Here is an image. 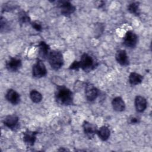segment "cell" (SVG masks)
Returning a JSON list of instances; mask_svg holds the SVG:
<instances>
[{
	"mask_svg": "<svg viewBox=\"0 0 152 152\" xmlns=\"http://www.w3.org/2000/svg\"><path fill=\"white\" fill-rule=\"evenodd\" d=\"M55 98L56 102L61 105L68 106L73 104L72 92L64 86L56 87Z\"/></svg>",
	"mask_w": 152,
	"mask_h": 152,
	"instance_id": "cell-1",
	"label": "cell"
},
{
	"mask_svg": "<svg viewBox=\"0 0 152 152\" xmlns=\"http://www.w3.org/2000/svg\"><path fill=\"white\" fill-rule=\"evenodd\" d=\"M48 59L52 69L58 70L64 64V58L62 53L58 50H52L49 53Z\"/></svg>",
	"mask_w": 152,
	"mask_h": 152,
	"instance_id": "cell-2",
	"label": "cell"
},
{
	"mask_svg": "<svg viewBox=\"0 0 152 152\" xmlns=\"http://www.w3.org/2000/svg\"><path fill=\"white\" fill-rule=\"evenodd\" d=\"M80 68L85 72H90L97 66V62L94 58L87 53H83L80 60Z\"/></svg>",
	"mask_w": 152,
	"mask_h": 152,
	"instance_id": "cell-3",
	"label": "cell"
},
{
	"mask_svg": "<svg viewBox=\"0 0 152 152\" xmlns=\"http://www.w3.org/2000/svg\"><path fill=\"white\" fill-rule=\"evenodd\" d=\"M47 74V69L42 60L39 59L33 65L32 75L35 78H41Z\"/></svg>",
	"mask_w": 152,
	"mask_h": 152,
	"instance_id": "cell-4",
	"label": "cell"
},
{
	"mask_svg": "<svg viewBox=\"0 0 152 152\" xmlns=\"http://www.w3.org/2000/svg\"><path fill=\"white\" fill-rule=\"evenodd\" d=\"M58 8H60L62 15L69 16L75 11V7L68 1H58L56 2Z\"/></svg>",
	"mask_w": 152,
	"mask_h": 152,
	"instance_id": "cell-5",
	"label": "cell"
},
{
	"mask_svg": "<svg viewBox=\"0 0 152 152\" xmlns=\"http://www.w3.org/2000/svg\"><path fill=\"white\" fill-rule=\"evenodd\" d=\"M85 95L88 101L93 102L99 95V90L93 84L87 83L85 86Z\"/></svg>",
	"mask_w": 152,
	"mask_h": 152,
	"instance_id": "cell-6",
	"label": "cell"
},
{
	"mask_svg": "<svg viewBox=\"0 0 152 152\" xmlns=\"http://www.w3.org/2000/svg\"><path fill=\"white\" fill-rule=\"evenodd\" d=\"M138 42V37L137 34L132 31H128L123 39V44L131 48H134L136 46Z\"/></svg>",
	"mask_w": 152,
	"mask_h": 152,
	"instance_id": "cell-7",
	"label": "cell"
},
{
	"mask_svg": "<svg viewBox=\"0 0 152 152\" xmlns=\"http://www.w3.org/2000/svg\"><path fill=\"white\" fill-rule=\"evenodd\" d=\"M3 123L5 126L12 131L17 130L20 126L18 117L15 115L7 116L3 120Z\"/></svg>",
	"mask_w": 152,
	"mask_h": 152,
	"instance_id": "cell-8",
	"label": "cell"
},
{
	"mask_svg": "<svg viewBox=\"0 0 152 152\" xmlns=\"http://www.w3.org/2000/svg\"><path fill=\"white\" fill-rule=\"evenodd\" d=\"M21 60L17 58H10L5 64L6 68L10 72H17L21 67Z\"/></svg>",
	"mask_w": 152,
	"mask_h": 152,
	"instance_id": "cell-9",
	"label": "cell"
},
{
	"mask_svg": "<svg viewBox=\"0 0 152 152\" xmlns=\"http://www.w3.org/2000/svg\"><path fill=\"white\" fill-rule=\"evenodd\" d=\"M83 128L84 134L90 139L94 137V135L97 134V131L98 130L96 125L87 121H84Z\"/></svg>",
	"mask_w": 152,
	"mask_h": 152,
	"instance_id": "cell-10",
	"label": "cell"
},
{
	"mask_svg": "<svg viewBox=\"0 0 152 152\" xmlns=\"http://www.w3.org/2000/svg\"><path fill=\"white\" fill-rule=\"evenodd\" d=\"M37 131L26 130L23 133V141L27 147H32L36 140Z\"/></svg>",
	"mask_w": 152,
	"mask_h": 152,
	"instance_id": "cell-11",
	"label": "cell"
},
{
	"mask_svg": "<svg viewBox=\"0 0 152 152\" xmlns=\"http://www.w3.org/2000/svg\"><path fill=\"white\" fill-rule=\"evenodd\" d=\"M116 61L122 66H127L129 64V61L126 52L125 50H119L115 55Z\"/></svg>",
	"mask_w": 152,
	"mask_h": 152,
	"instance_id": "cell-12",
	"label": "cell"
},
{
	"mask_svg": "<svg viewBox=\"0 0 152 152\" xmlns=\"http://www.w3.org/2000/svg\"><path fill=\"white\" fill-rule=\"evenodd\" d=\"M6 99L11 104L16 105L20 102V94L13 89H9L5 95Z\"/></svg>",
	"mask_w": 152,
	"mask_h": 152,
	"instance_id": "cell-13",
	"label": "cell"
},
{
	"mask_svg": "<svg viewBox=\"0 0 152 152\" xmlns=\"http://www.w3.org/2000/svg\"><path fill=\"white\" fill-rule=\"evenodd\" d=\"M147 100L146 99L140 96H137L135 99V107L137 112H142L147 107Z\"/></svg>",
	"mask_w": 152,
	"mask_h": 152,
	"instance_id": "cell-14",
	"label": "cell"
},
{
	"mask_svg": "<svg viewBox=\"0 0 152 152\" xmlns=\"http://www.w3.org/2000/svg\"><path fill=\"white\" fill-rule=\"evenodd\" d=\"M49 46L44 41H42L39 44V56L41 60L46 59L49 55Z\"/></svg>",
	"mask_w": 152,
	"mask_h": 152,
	"instance_id": "cell-15",
	"label": "cell"
},
{
	"mask_svg": "<svg viewBox=\"0 0 152 152\" xmlns=\"http://www.w3.org/2000/svg\"><path fill=\"white\" fill-rule=\"evenodd\" d=\"M113 109L117 112H122L125 108V104L121 97H115L112 102Z\"/></svg>",
	"mask_w": 152,
	"mask_h": 152,
	"instance_id": "cell-16",
	"label": "cell"
},
{
	"mask_svg": "<svg viewBox=\"0 0 152 152\" xmlns=\"http://www.w3.org/2000/svg\"><path fill=\"white\" fill-rule=\"evenodd\" d=\"M97 134L102 141H106L110 137V132L106 126H102L97 131Z\"/></svg>",
	"mask_w": 152,
	"mask_h": 152,
	"instance_id": "cell-17",
	"label": "cell"
},
{
	"mask_svg": "<svg viewBox=\"0 0 152 152\" xmlns=\"http://www.w3.org/2000/svg\"><path fill=\"white\" fill-rule=\"evenodd\" d=\"M143 77L136 72H131L129 76V82L131 86H135L142 83Z\"/></svg>",
	"mask_w": 152,
	"mask_h": 152,
	"instance_id": "cell-18",
	"label": "cell"
},
{
	"mask_svg": "<svg viewBox=\"0 0 152 152\" xmlns=\"http://www.w3.org/2000/svg\"><path fill=\"white\" fill-rule=\"evenodd\" d=\"M30 97L31 100V101L35 103H38L40 102L42 100V94L35 90H33L30 93Z\"/></svg>",
	"mask_w": 152,
	"mask_h": 152,
	"instance_id": "cell-19",
	"label": "cell"
},
{
	"mask_svg": "<svg viewBox=\"0 0 152 152\" xmlns=\"http://www.w3.org/2000/svg\"><path fill=\"white\" fill-rule=\"evenodd\" d=\"M139 2H133L129 4L128 6V11L135 15H138L140 14V8H139Z\"/></svg>",
	"mask_w": 152,
	"mask_h": 152,
	"instance_id": "cell-20",
	"label": "cell"
},
{
	"mask_svg": "<svg viewBox=\"0 0 152 152\" xmlns=\"http://www.w3.org/2000/svg\"><path fill=\"white\" fill-rule=\"evenodd\" d=\"M18 21L21 24L28 23L30 21V17L25 11H21L18 14Z\"/></svg>",
	"mask_w": 152,
	"mask_h": 152,
	"instance_id": "cell-21",
	"label": "cell"
},
{
	"mask_svg": "<svg viewBox=\"0 0 152 152\" xmlns=\"http://www.w3.org/2000/svg\"><path fill=\"white\" fill-rule=\"evenodd\" d=\"M9 29V25L5 18L1 17V32L7 31Z\"/></svg>",
	"mask_w": 152,
	"mask_h": 152,
	"instance_id": "cell-22",
	"label": "cell"
},
{
	"mask_svg": "<svg viewBox=\"0 0 152 152\" xmlns=\"http://www.w3.org/2000/svg\"><path fill=\"white\" fill-rule=\"evenodd\" d=\"M32 27L37 31H41L42 30V26L41 23L37 21H34L31 23Z\"/></svg>",
	"mask_w": 152,
	"mask_h": 152,
	"instance_id": "cell-23",
	"label": "cell"
},
{
	"mask_svg": "<svg viewBox=\"0 0 152 152\" xmlns=\"http://www.w3.org/2000/svg\"><path fill=\"white\" fill-rule=\"evenodd\" d=\"M80 64H79V62L77 61H74L69 66V69H72V70H76L78 71L80 69Z\"/></svg>",
	"mask_w": 152,
	"mask_h": 152,
	"instance_id": "cell-24",
	"label": "cell"
},
{
	"mask_svg": "<svg viewBox=\"0 0 152 152\" xmlns=\"http://www.w3.org/2000/svg\"><path fill=\"white\" fill-rule=\"evenodd\" d=\"M139 122H140L139 119L135 116H131L128 119V122L130 124H136L139 123Z\"/></svg>",
	"mask_w": 152,
	"mask_h": 152,
	"instance_id": "cell-25",
	"label": "cell"
}]
</instances>
